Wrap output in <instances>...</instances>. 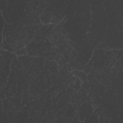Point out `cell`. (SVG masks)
I'll list each match as a JSON object with an SVG mask.
<instances>
[{
    "instance_id": "9c48e42d",
    "label": "cell",
    "mask_w": 123,
    "mask_h": 123,
    "mask_svg": "<svg viewBox=\"0 0 123 123\" xmlns=\"http://www.w3.org/2000/svg\"><path fill=\"white\" fill-rule=\"evenodd\" d=\"M54 27H55L54 24H41L39 30H40V32H41L43 35H45L46 37L48 38V37H50L52 36Z\"/></svg>"
},
{
    "instance_id": "3957f363",
    "label": "cell",
    "mask_w": 123,
    "mask_h": 123,
    "mask_svg": "<svg viewBox=\"0 0 123 123\" xmlns=\"http://www.w3.org/2000/svg\"><path fill=\"white\" fill-rule=\"evenodd\" d=\"M94 111V107L92 106L91 102H83L76 110V114L79 117L80 122H83L85 120V118H86L87 116H89L92 111Z\"/></svg>"
},
{
    "instance_id": "7402d4cb",
    "label": "cell",
    "mask_w": 123,
    "mask_h": 123,
    "mask_svg": "<svg viewBox=\"0 0 123 123\" xmlns=\"http://www.w3.org/2000/svg\"><path fill=\"white\" fill-rule=\"evenodd\" d=\"M23 1H25V2H26V3H29V2H30V1H31V0H23Z\"/></svg>"
},
{
    "instance_id": "30bf717a",
    "label": "cell",
    "mask_w": 123,
    "mask_h": 123,
    "mask_svg": "<svg viewBox=\"0 0 123 123\" xmlns=\"http://www.w3.org/2000/svg\"><path fill=\"white\" fill-rule=\"evenodd\" d=\"M32 62H33V65L40 71V70H42L43 67H44L45 59H44L43 56H40V57H33V59H32Z\"/></svg>"
},
{
    "instance_id": "5b68a950",
    "label": "cell",
    "mask_w": 123,
    "mask_h": 123,
    "mask_svg": "<svg viewBox=\"0 0 123 123\" xmlns=\"http://www.w3.org/2000/svg\"><path fill=\"white\" fill-rule=\"evenodd\" d=\"M23 26H30V25H41V22H40V17L39 15L34 13V12H30L26 15L25 19L23 20L22 22Z\"/></svg>"
},
{
    "instance_id": "d6986e66",
    "label": "cell",
    "mask_w": 123,
    "mask_h": 123,
    "mask_svg": "<svg viewBox=\"0 0 123 123\" xmlns=\"http://www.w3.org/2000/svg\"><path fill=\"white\" fill-rule=\"evenodd\" d=\"M15 56L16 57H19V56H24V55H27V53H26V49H25V47H23V48H20V49H17L16 51H15Z\"/></svg>"
},
{
    "instance_id": "4fadbf2b",
    "label": "cell",
    "mask_w": 123,
    "mask_h": 123,
    "mask_svg": "<svg viewBox=\"0 0 123 123\" xmlns=\"http://www.w3.org/2000/svg\"><path fill=\"white\" fill-rule=\"evenodd\" d=\"M71 73H72V75L78 77V78L82 81V83L86 81V74L83 70H73Z\"/></svg>"
},
{
    "instance_id": "e0dca14e",
    "label": "cell",
    "mask_w": 123,
    "mask_h": 123,
    "mask_svg": "<svg viewBox=\"0 0 123 123\" xmlns=\"http://www.w3.org/2000/svg\"><path fill=\"white\" fill-rule=\"evenodd\" d=\"M4 24H5V20L1 13V11H0V49H1V44H2V34H3Z\"/></svg>"
},
{
    "instance_id": "52a82bcc",
    "label": "cell",
    "mask_w": 123,
    "mask_h": 123,
    "mask_svg": "<svg viewBox=\"0 0 123 123\" xmlns=\"http://www.w3.org/2000/svg\"><path fill=\"white\" fill-rule=\"evenodd\" d=\"M43 68L46 69L50 75H56L59 70V65L58 62L55 61H45Z\"/></svg>"
},
{
    "instance_id": "ac0fdd59",
    "label": "cell",
    "mask_w": 123,
    "mask_h": 123,
    "mask_svg": "<svg viewBox=\"0 0 123 123\" xmlns=\"http://www.w3.org/2000/svg\"><path fill=\"white\" fill-rule=\"evenodd\" d=\"M81 85H82V81L77 77L76 80H75V82H74V84H73V89L75 91H78L80 89V87H81Z\"/></svg>"
},
{
    "instance_id": "44dd1931",
    "label": "cell",
    "mask_w": 123,
    "mask_h": 123,
    "mask_svg": "<svg viewBox=\"0 0 123 123\" xmlns=\"http://www.w3.org/2000/svg\"><path fill=\"white\" fill-rule=\"evenodd\" d=\"M0 98L3 100L6 98V94H5V91H4V88H0Z\"/></svg>"
},
{
    "instance_id": "277c9868",
    "label": "cell",
    "mask_w": 123,
    "mask_h": 123,
    "mask_svg": "<svg viewBox=\"0 0 123 123\" xmlns=\"http://www.w3.org/2000/svg\"><path fill=\"white\" fill-rule=\"evenodd\" d=\"M28 6L31 9V12L39 15L43 12V11L45 10V8L48 6L47 0H31L28 3Z\"/></svg>"
},
{
    "instance_id": "8992f818",
    "label": "cell",
    "mask_w": 123,
    "mask_h": 123,
    "mask_svg": "<svg viewBox=\"0 0 123 123\" xmlns=\"http://www.w3.org/2000/svg\"><path fill=\"white\" fill-rule=\"evenodd\" d=\"M48 38L50 39L53 46H59V45H62V44H63L64 42L67 41L65 36L62 35V34H54Z\"/></svg>"
},
{
    "instance_id": "8fae6325",
    "label": "cell",
    "mask_w": 123,
    "mask_h": 123,
    "mask_svg": "<svg viewBox=\"0 0 123 123\" xmlns=\"http://www.w3.org/2000/svg\"><path fill=\"white\" fill-rule=\"evenodd\" d=\"M8 77H9V74H7L2 69H0V88H4L6 86L8 82Z\"/></svg>"
},
{
    "instance_id": "7a4b0ae2",
    "label": "cell",
    "mask_w": 123,
    "mask_h": 123,
    "mask_svg": "<svg viewBox=\"0 0 123 123\" xmlns=\"http://www.w3.org/2000/svg\"><path fill=\"white\" fill-rule=\"evenodd\" d=\"M105 44L108 50L111 49H122L123 46V31L114 29V28H108L106 33Z\"/></svg>"
},
{
    "instance_id": "ffe728a7",
    "label": "cell",
    "mask_w": 123,
    "mask_h": 123,
    "mask_svg": "<svg viewBox=\"0 0 123 123\" xmlns=\"http://www.w3.org/2000/svg\"><path fill=\"white\" fill-rule=\"evenodd\" d=\"M8 6V0H0V11L3 12Z\"/></svg>"
},
{
    "instance_id": "9a60e30c",
    "label": "cell",
    "mask_w": 123,
    "mask_h": 123,
    "mask_svg": "<svg viewBox=\"0 0 123 123\" xmlns=\"http://www.w3.org/2000/svg\"><path fill=\"white\" fill-rule=\"evenodd\" d=\"M1 49H4V50H7L9 52H12V53H15V48L14 46L12 44V43H8V42H5V43H2L1 44Z\"/></svg>"
},
{
    "instance_id": "5bb4252c",
    "label": "cell",
    "mask_w": 123,
    "mask_h": 123,
    "mask_svg": "<svg viewBox=\"0 0 123 123\" xmlns=\"http://www.w3.org/2000/svg\"><path fill=\"white\" fill-rule=\"evenodd\" d=\"M84 121H85V122H99V116H98V114L96 113V111H93L92 113H91L89 116H87L86 118H85Z\"/></svg>"
},
{
    "instance_id": "ba28073f",
    "label": "cell",
    "mask_w": 123,
    "mask_h": 123,
    "mask_svg": "<svg viewBox=\"0 0 123 123\" xmlns=\"http://www.w3.org/2000/svg\"><path fill=\"white\" fill-rule=\"evenodd\" d=\"M0 55L3 57V59H4L5 62H6L7 64H9V65H11V64H12V60L16 57L14 53H12V52H9V51L4 50V49H0Z\"/></svg>"
},
{
    "instance_id": "7c38bea8",
    "label": "cell",
    "mask_w": 123,
    "mask_h": 123,
    "mask_svg": "<svg viewBox=\"0 0 123 123\" xmlns=\"http://www.w3.org/2000/svg\"><path fill=\"white\" fill-rule=\"evenodd\" d=\"M47 37H46V36L45 35H43L41 32H40V30L38 29V30H37L36 32H35V34H34V37H33V40H35V41H37V42H40V41H43V40H45Z\"/></svg>"
},
{
    "instance_id": "6da1fadb",
    "label": "cell",
    "mask_w": 123,
    "mask_h": 123,
    "mask_svg": "<svg viewBox=\"0 0 123 123\" xmlns=\"http://www.w3.org/2000/svg\"><path fill=\"white\" fill-rule=\"evenodd\" d=\"M65 9L66 6L62 0H57L48 4L39 16L41 24H59L65 16Z\"/></svg>"
},
{
    "instance_id": "2e32d148",
    "label": "cell",
    "mask_w": 123,
    "mask_h": 123,
    "mask_svg": "<svg viewBox=\"0 0 123 123\" xmlns=\"http://www.w3.org/2000/svg\"><path fill=\"white\" fill-rule=\"evenodd\" d=\"M82 70H83L86 75H87L89 72H91V71L93 70V68H92V62L89 60V61L83 66V69H82Z\"/></svg>"
}]
</instances>
